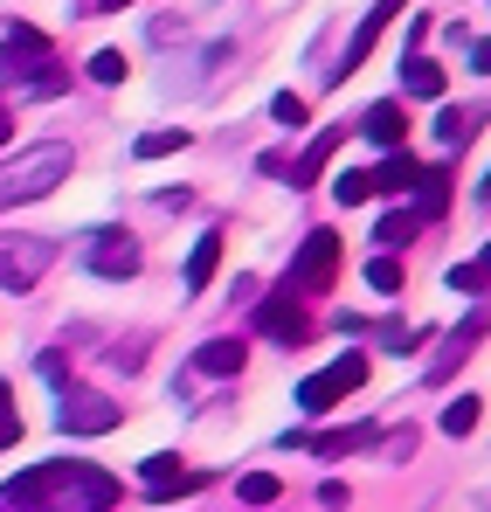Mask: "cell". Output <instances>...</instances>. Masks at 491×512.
Returning <instances> with one entry per match:
<instances>
[{"label":"cell","instance_id":"6da1fadb","mask_svg":"<svg viewBox=\"0 0 491 512\" xmlns=\"http://www.w3.org/2000/svg\"><path fill=\"white\" fill-rule=\"evenodd\" d=\"M111 506H118V478L83 464V457L28 464L0 485V512H111Z\"/></svg>","mask_w":491,"mask_h":512},{"label":"cell","instance_id":"7a4b0ae2","mask_svg":"<svg viewBox=\"0 0 491 512\" xmlns=\"http://www.w3.org/2000/svg\"><path fill=\"white\" fill-rule=\"evenodd\" d=\"M77 167V153L63 146V139H42V146H28V153H14L7 167H0V215L7 208H28V201H42V194H56L63 180Z\"/></svg>","mask_w":491,"mask_h":512},{"label":"cell","instance_id":"3957f363","mask_svg":"<svg viewBox=\"0 0 491 512\" xmlns=\"http://www.w3.org/2000/svg\"><path fill=\"white\" fill-rule=\"evenodd\" d=\"M360 381H367V353H339L332 367H319V374L298 381V409H305V416H326V409H339Z\"/></svg>","mask_w":491,"mask_h":512},{"label":"cell","instance_id":"277c9868","mask_svg":"<svg viewBox=\"0 0 491 512\" xmlns=\"http://www.w3.org/2000/svg\"><path fill=\"white\" fill-rule=\"evenodd\" d=\"M56 263L49 236H0V291H35Z\"/></svg>","mask_w":491,"mask_h":512},{"label":"cell","instance_id":"5b68a950","mask_svg":"<svg viewBox=\"0 0 491 512\" xmlns=\"http://www.w3.org/2000/svg\"><path fill=\"white\" fill-rule=\"evenodd\" d=\"M118 423H125V409L111 395H97V388H70L56 402V429L63 436H104V429H118Z\"/></svg>","mask_w":491,"mask_h":512},{"label":"cell","instance_id":"8992f818","mask_svg":"<svg viewBox=\"0 0 491 512\" xmlns=\"http://www.w3.org/2000/svg\"><path fill=\"white\" fill-rule=\"evenodd\" d=\"M332 277H339V236L312 229L291 256V291H332Z\"/></svg>","mask_w":491,"mask_h":512},{"label":"cell","instance_id":"52a82bcc","mask_svg":"<svg viewBox=\"0 0 491 512\" xmlns=\"http://www.w3.org/2000/svg\"><path fill=\"white\" fill-rule=\"evenodd\" d=\"M402 7H409V0H374V14H360V28H353V42H346V56H339V70H332V84H339V77H353V70H360V63L374 56L381 28H388V21H395Z\"/></svg>","mask_w":491,"mask_h":512},{"label":"cell","instance_id":"ba28073f","mask_svg":"<svg viewBox=\"0 0 491 512\" xmlns=\"http://www.w3.org/2000/svg\"><path fill=\"white\" fill-rule=\"evenodd\" d=\"M83 263H90L97 277H139V243H132L125 229H97Z\"/></svg>","mask_w":491,"mask_h":512},{"label":"cell","instance_id":"9c48e42d","mask_svg":"<svg viewBox=\"0 0 491 512\" xmlns=\"http://www.w3.org/2000/svg\"><path fill=\"white\" fill-rule=\"evenodd\" d=\"M139 485H146V499H180V492H194V471H187L180 457L153 450V457L139 464Z\"/></svg>","mask_w":491,"mask_h":512},{"label":"cell","instance_id":"30bf717a","mask_svg":"<svg viewBox=\"0 0 491 512\" xmlns=\"http://www.w3.org/2000/svg\"><path fill=\"white\" fill-rule=\"evenodd\" d=\"M42 63H49V35H42V28H7V42H0V77L42 70Z\"/></svg>","mask_w":491,"mask_h":512},{"label":"cell","instance_id":"8fae6325","mask_svg":"<svg viewBox=\"0 0 491 512\" xmlns=\"http://www.w3.org/2000/svg\"><path fill=\"white\" fill-rule=\"evenodd\" d=\"M256 326H263L270 340H284V346H305V340H312V319H305L291 298H263V305H256Z\"/></svg>","mask_w":491,"mask_h":512},{"label":"cell","instance_id":"7c38bea8","mask_svg":"<svg viewBox=\"0 0 491 512\" xmlns=\"http://www.w3.org/2000/svg\"><path fill=\"white\" fill-rule=\"evenodd\" d=\"M360 132H367L374 146H388V153H402V139H409V111H402V97H381V104H367V118H360Z\"/></svg>","mask_w":491,"mask_h":512},{"label":"cell","instance_id":"4fadbf2b","mask_svg":"<svg viewBox=\"0 0 491 512\" xmlns=\"http://www.w3.org/2000/svg\"><path fill=\"white\" fill-rule=\"evenodd\" d=\"M415 180H422V167H415L409 146H402V153H388L381 167L367 173V187H374V194H415Z\"/></svg>","mask_w":491,"mask_h":512},{"label":"cell","instance_id":"5bb4252c","mask_svg":"<svg viewBox=\"0 0 491 512\" xmlns=\"http://www.w3.org/2000/svg\"><path fill=\"white\" fill-rule=\"evenodd\" d=\"M243 360H249V346H243V340H208L201 353H194V367H201V374H215V381L243 374Z\"/></svg>","mask_w":491,"mask_h":512},{"label":"cell","instance_id":"9a60e30c","mask_svg":"<svg viewBox=\"0 0 491 512\" xmlns=\"http://www.w3.org/2000/svg\"><path fill=\"white\" fill-rule=\"evenodd\" d=\"M485 312H478V319H464V326H457V333H450V346H443V353H436V360H429V381H443V374H450V367H457V360H464V353H471V340H485Z\"/></svg>","mask_w":491,"mask_h":512},{"label":"cell","instance_id":"2e32d148","mask_svg":"<svg viewBox=\"0 0 491 512\" xmlns=\"http://www.w3.org/2000/svg\"><path fill=\"white\" fill-rule=\"evenodd\" d=\"M215 270H222V236L208 229V236L187 250V291H208V284H215Z\"/></svg>","mask_w":491,"mask_h":512},{"label":"cell","instance_id":"e0dca14e","mask_svg":"<svg viewBox=\"0 0 491 512\" xmlns=\"http://www.w3.org/2000/svg\"><path fill=\"white\" fill-rule=\"evenodd\" d=\"M443 208H450V173L422 167V180H415V222H436Z\"/></svg>","mask_w":491,"mask_h":512},{"label":"cell","instance_id":"ac0fdd59","mask_svg":"<svg viewBox=\"0 0 491 512\" xmlns=\"http://www.w3.org/2000/svg\"><path fill=\"white\" fill-rule=\"evenodd\" d=\"M187 139H194L187 125H160V132H139L132 153H139V160H166V153H187Z\"/></svg>","mask_w":491,"mask_h":512},{"label":"cell","instance_id":"d6986e66","mask_svg":"<svg viewBox=\"0 0 491 512\" xmlns=\"http://www.w3.org/2000/svg\"><path fill=\"white\" fill-rule=\"evenodd\" d=\"M402 90H409V97H443V70H436L429 56H409V63H402Z\"/></svg>","mask_w":491,"mask_h":512},{"label":"cell","instance_id":"ffe728a7","mask_svg":"<svg viewBox=\"0 0 491 512\" xmlns=\"http://www.w3.org/2000/svg\"><path fill=\"white\" fill-rule=\"evenodd\" d=\"M471 132H478V118H471V111H457V104H443V111H436V139H443V146H471Z\"/></svg>","mask_w":491,"mask_h":512},{"label":"cell","instance_id":"44dd1931","mask_svg":"<svg viewBox=\"0 0 491 512\" xmlns=\"http://www.w3.org/2000/svg\"><path fill=\"white\" fill-rule=\"evenodd\" d=\"M332 146H339V132H326V139H312V146H305V160L291 167V187H305V180H319V173H326V160H332Z\"/></svg>","mask_w":491,"mask_h":512},{"label":"cell","instance_id":"7402d4cb","mask_svg":"<svg viewBox=\"0 0 491 512\" xmlns=\"http://www.w3.org/2000/svg\"><path fill=\"white\" fill-rule=\"evenodd\" d=\"M236 499H243V506H277L284 485H277V471H249L243 485H236Z\"/></svg>","mask_w":491,"mask_h":512},{"label":"cell","instance_id":"603a6c76","mask_svg":"<svg viewBox=\"0 0 491 512\" xmlns=\"http://www.w3.org/2000/svg\"><path fill=\"white\" fill-rule=\"evenodd\" d=\"M367 194H374V187H367V173H360V167H339V173H332V201H339V208H360Z\"/></svg>","mask_w":491,"mask_h":512},{"label":"cell","instance_id":"cb8c5ba5","mask_svg":"<svg viewBox=\"0 0 491 512\" xmlns=\"http://www.w3.org/2000/svg\"><path fill=\"white\" fill-rule=\"evenodd\" d=\"M471 429H478V395H457L443 409V436H471Z\"/></svg>","mask_w":491,"mask_h":512},{"label":"cell","instance_id":"d4e9b609","mask_svg":"<svg viewBox=\"0 0 491 512\" xmlns=\"http://www.w3.org/2000/svg\"><path fill=\"white\" fill-rule=\"evenodd\" d=\"M367 436H374V429H332V436H305V443H312V450H326V457H346V450H360Z\"/></svg>","mask_w":491,"mask_h":512},{"label":"cell","instance_id":"484cf974","mask_svg":"<svg viewBox=\"0 0 491 512\" xmlns=\"http://www.w3.org/2000/svg\"><path fill=\"white\" fill-rule=\"evenodd\" d=\"M125 70H132V63H125L118 49H97V56H90V77H97V84H125Z\"/></svg>","mask_w":491,"mask_h":512},{"label":"cell","instance_id":"4316f807","mask_svg":"<svg viewBox=\"0 0 491 512\" xmlns=\"http://www.w3.org/2000/svg\"><path fill=\"white\" fill-rule=\"evenodd\" d=\"M367 284L395 298V291H402V263H395V256H374V263H367Z\"/></svg>","mask_w":491,"mask_h":512},{"label":"cell","instance_id":"83f0119b","mask_svg":"<svg viewBox=\"0 0 491 512\" xmlns=\"http://www.w3.org/2000/svg\"><path fill=\"white\" fill-rule=\"evenodd\" d=\"M21 443V409H14V388H0V450Z\"/></svg>","mask_w":491,"mask_h":512},{"label":"cell","instance_id":"f1b7e54d","mask_svg":"<svg viewBox=\"0 0 491 512\" xmlns=\"http://www.w3.org/2000/svg\"><path fill=\"white\" fill-rule=\"evenodd\" d=\"M270 118H277V125H291V132H298V125H305V118H312V111H305V97H291V90H284V97H270Z\"/></svg>","mask_w":491,"mask_h":512},{"label":"cell","instance_id":"f546056e","mask_svg":"<svg viewBox=\"0 0 491 512\" xmlns=\"http://www.w3.org/2000/svg\"><path fill=\"white\" fill-rule=\"evenodd\" d=\"M374 236H381L388 250H395V243H409V236H415V215H409V208H402V215H388V222H381Z\"/></svg>","mask_w":491,"mask_h":512},{"label":"cell","instance_id":"4dcf8cb0","mask_svg":"<svg viewBox=\"0 0 491 512\" xmlns=\"http://www.w3.org/2000/svg\"><path fill=\"white\" fill-rule=\"evenodd\" d=\"M491 277L478 270V263H450V291H485Z\"/></svg>","mask_w":491,"mask_h":512},{"label":"cell","instance_id":"1f68e13d","mask_svg":"<svg viewBox=\"0 0 491 512\" xmlns=\"http://www.w3.org/2000/svg\"><path fill=\"white\" fill-rule=\"evenodd\" d=\"M56 90H63V70H56V63H42V70L28 77V97H56Z\"/></svg>","mask_w":491,"mask_h":512},{"label":"cell","instance_id":"d6a6232c","mask_svg":"<svg viewBox=\"0 0 491 512\" xmlns=\"http://www.w3.org/2000/svg\"><path fill=\"white\" fill-rule=\"evenodd\" d=\"M471 70H485V77H491V35H485V42H471Z\"/></svg>","mask_w":491,"mask_h":512},{"label":"cell","instance_id":"836d02e7","mask_svg":"<svg viewBox=\"0 0 491 512\" xmlns=\"http://www.w3.org/2000/svg\"><path fill=\"white\" fill-rule=\"evenodd\" d=\"M7 132H14V118H7V104H0V146H7Z\"/></svg>","mask_w":491,"mask_h":512},{"label":"cell","instance_id":"e575fe53","mask_svg":"<svg viewBox=\"0 0 491 512\" xmlns=\"http://www.w3.org/2000/svg\"><path fill=\"white\" fill-rule=\"evenodd\" d=\"M478 270H485V277H491V243H485V256H478Z\"/></svg>","mask_w":491,"mask_h":512},{"label":"cell","instance_id":"d590c367","mask_svg":"<svg viewBox=\"0 0 491 512\" xmlns=\"http://www.w3.org/2000/svg\"><path fill=\"white\" fill-rule=\"evenodd\" d=\"M104 7H125V0H104Z\"/></svg>","mask_w":491,"mask_h":512}]
</instances>
